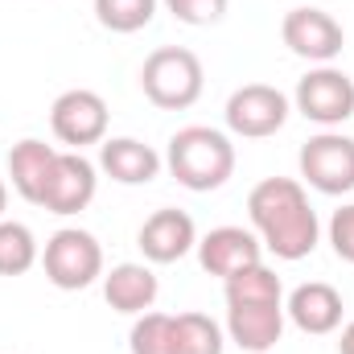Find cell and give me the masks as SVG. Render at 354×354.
Segmentation results:
<instances>
[{
  "label": "cell",
  "instance_id": "1",
  "mask_svg": "<svg viewBox=\"0 0 354 354\" xmlns=\"http://www.w3.org/2000/svg\"><path fill=\"white\" fill-rule=\"evenodd\" d=\"M248 214H252V231L276 260L297 264L313 256L322 239L317 210L309 206V194L297 177H264L248 194Z\"/></svg>",
  "mask_w": 354,
  "mask_h": 354
},
{
  "label": "cell",
  "instance_id": "2",
  "mask_svg": "<svg viewBox=\"0 0 354 354\" xmlns=\"http://www.w3.org/2000/svg\"><path fill=\"white\" fill-rule=\"evenodd\" d=\"M227 292V334L239 351L268 354L284 334V288L268 264H252L223 280Z\"/></svg>",
  "mask_w": 354,
  "mask_h": 354
},
{
  "label": "cell",
  "instance_id": "3",
  "mask_svg": "<svg viewBox=\"0 0 354 354\" xmlns=\"http://www.w3.org/2000/svg\"><path fill=\"white\" fill-rule=\"evenodd\" d=\"M165 165H169L177 185H185L194 194H210V189L227 185L235 174V145L218 128L189 124V128H177L169 136Z\"/></svg>",
  "mask_w": 354,
  "mask_h": 354
},
{
  "label": "cell",
  "instance_id": "4",
  "mask_svg": "<svg viewBox=\"0 0 354 354\" xmlns=\"http://www.w3.org/2000/svg\"><path fill=\"white\" fill-rule=\"evenodd\" d=\"M202 87H206L202 58L194 50H185V46H161L140 66V91L161 111H185V107H194L202 99Z\"/></svg>",
  "mask_w": 354,
  "mask_h": 354
},
{
  "label": "cell",
  "instance_id": "5",
  "mask_svg": "<svg viewBox=\"0 0 354 354\" xmlns=\"http://www.w3.org/2000/svg\"><path fill=\"white\" fill-rule=\"evenodd\" d=\"M41 268H46V280L54 288L79 292V288H91L103 276V248L83 227H62L46 239Z\"/></svg>",
  "mask_w": 354,
  "mask_h": 354
},
{
  "label": "cell",
  "instance_id": "6",
  "mask_svg": "<svg viewBox=\"0 0 354 354\" xmlns=\"http://www.w3.org/2000/svg\"><path fill=\"white\" fill-rule=\"evenodd\" d=\"M297 165H301V177L317 194H330V198L351 194L354 189V140L342 136V132H334V128H326V132H317V136H309L301 145Z\"/></svg>",
  "mask_w": 354,
  "mask_h": 354
},
{
  "label": "cell",
  "instance_id": "7",
  "mask_svg": "<svg viewBox=\"0 0 354 354\" xmlns=\"http://www.w3.org/2000/svg\"><path fill=\"white\" fill-rule=\"evenodd\" d=\"M107 120H111L107 99H103L99 91H87V87L62 91V95L54 99V107H50V128H54V136H58L66 149H75V153H83L87 145H103V140H107Z\"/></svg>",
  "mask_w": 354,
  "mask_h": 354
},
{
  "label": "cell",
  "instance_id": "8",
  "mask_svg": "<svg viewBox=\"0 0 354 354\" xmlns=\"http://www.w3.org/2000/svg\"><path fill=\"white\" fill-rule=\"evenodd\" d=\"M292 107L322 128H338L354 115V79L338 66H317L297 83Z\"/></svg>",
  "mask_w": 354,
  "mask_h": 354
},
{
  "label": "cell",
  "instance_id": "9",
  "mask_svg": "<svg viewBox=\"0 0 354 354\" xmlns=\"http://www.w3.org/2000/svg\"><path fill=\"white\" fill-rule=\"evenodd\" d=\"M288 111H292V103H288L284 91L268 87V83H248V87L231 91L223 115H227V128L235 136L264 140V136H276L288 124Z\"/></svg>",
  "mask_w": 354,
  "mask_h": 354
},
{
  "label": "cell",
  "instance_id": "10",
  "mask_svg": "<svg viewBox=\"0 0 354 354\" xmlns=\"http://www.w3.org/2000/svg\"><path fill=\"white\" fill-rule=\"evenodd\" d=\"M280 37H284V46H288L297 58L317 62V66H330V62L342 54V46H346L342 25H338L326 8H313V4L284 12V21H280Z\"/></svg>",
  "mask_w": 354,
  "mask_h": 354
},
{
  "label": "cell",
  "instance_id": "11",
  "mask_svg": "<svg viewBox=\"0 0 354 354\" xmlns=\"http://www.w3.org/2000/svg\"><path fill=\"white\" fill-rule=\"evenodd\" d=\"M95 189H99V169L83 153L66 149V153H58L54 174L46 181V194L37 206H46L50 214H79L95 202Z\"/></svg>",
  "mask_w": 354,
  "mask_h": 354
},
{
  "label": "cell",
  "instance_id": "12",
  "mask_svg": "<svg viewBox=\"0 0 354 354\" xmlns=\"http://www.w3.org/2000/svg\"><path fill=\"white\" fill-rule=\"evenodd\" d=\"M136 248L145 252L149 264H177L181 256H189L198 248V227H194V218L185 210L161 206L136 231Z\"/></svg>",
  "mask_w": 354,
  "mask_h": 354
},
{
  "label": "cell",
  "instance_id": "13",
  "mask_svg": "<svg viewBox=\"0 0 354 354\" xmlns=\"http://www.w3.org/2000/svg\"><path fill=\"white\" fill-rule=\"evenodd\" d=\"M198 264L210 276H235L252 264H264V243L248 227H214L198 239Z\"/></svg>",
  "mask_w": 354,
  "mask_h": 354
},
{
  "label": "cell",
  "instance_id": "14",
  "mask_svg": "<svg viewBox=\"0 0 354 354\" xmlns=\"http://www.w3.org/2000/svg\"><path fill=\"white\" fill-rule=\"evenodd\" d=\"M284 313H288V322H292L301 334L322 338V334H334V330L342 326L346 305H342V292H338L334 284H326V280H309V284H297V288L288 292Z\"/></svg>",
  "mask_w": 354,
  "mask_h": 354
},
{
  "label": "cell",
  "instance_id": "15",
  "mask_svg": "<svg viewBox=\"0 0 354 354\" xmlns=\"http://www.w3.org/2000/svg\"><path fill=\"white\" fill-rule=\"evenodd\" d=\"M161 165H165V157L136 136H111L99 145V169L120 185H149L161 174Z\"/></svg>",
  "mask_w": 354,
  "mask_h": 354
},
{
  "label": "cell",
  "instance_id": "16",
  "mask_svg": "<svg viewBox=\"0 0 354 354\" xmlns=\"http://www.w3.org/2000/svg\"><path fill=\"white\" fill-rule=\"evenodd\" d=\"M157 292H161V284H157V272L149 264H115L111 272H103V301L115 313L140 317L153 309Z\"/></svg>",
  "mask_w": 354,
  "mask_h": 354
},
{
  "label": "cell",
  "instance_id": "17",
  "mask_svg": "<svg viewBox=\"0 0 354 354\" xmlns=\"http://www.w3.org/2000/svg\"><path fill=\"white\" fill-rule=\"evenodd\" d=\"M54 161H58V149L54 145H46V140H21V145H12V153H8V177H12V189L25 198V202H41V194H46V181L54 174Z\"/></svg>",
  "mask_w": 354,
  "mask_h": 354
},
{
  "label": "cell",
  "instance_id": "18",
  "mask_svg": "<svg viewBox=\"0 0 354 354\" xmlns=\"http://www.w3.org/2000/svg\"><path fill=\"white\" fill-rule=\"evenodd\" d=\"M41 260L37 239L25 223L0 218V276H25L29 268Z\"/></svg>",
  "mask_w": 354,
  "mask_h": 354
},
{
  "label": "cell",
  "instance_id": "19",
  "mask_svg": "<svg viewBox=\"0 0 354 354\" xmlns=\"http://www.w3.org/2000/svg\"><path fill=\"white\" fill-rule=\"evenodd\" d=\"M177 317V354H223L227 351V338H223V326L206 313H174Z\"/></svg>",
  "mask_w": 354,
  "mask_h": 354
},
{
  "label": "cell",
  "instance_id": "20",
  "mask_svg": "<svg viewBox=\"0 0 354 354\" xmlns=\"http://www.w3.org/2000/svg\"><path fill=\"white\" fill-rule=\"evenodd\" d=\"M132 354H177V317L174 313H140L128 334Z\"/></svg>",
  "mask_w": 354,
  "mask_h": 354
},
{
  "label": "cell",
  "instance_id": "21",
  "mask_svg": "<svg viewBox=\"0 0 354 354\" xmlns=\"http://www.w3.org/2000/svg\"><path fill=\"white\" fill-rule=\"evenodd\" d=\"M95 17L111 33H140L157 17V0H95Z\"/></svg>",
  "mask_w": 354,
  "mask_h": 354
},
{
  "label": "cell",
  "instance_id": "22",
  "mask_svg": "<svg viewBox=\"0 0 354 354\" xmlns=\"http://www.w3.org/2000/svg\"><path fill=\"white\" fill-rule=\"evenodd\" d=\"M169 12H174V21L181 25H214V21H223L227 17V4L231 0H161Z\"/></svg>",
  "mask_w": 354,
  "mask_h": 354
},
{
  "label": "cell",
  "instance_id": "23",
  "mask_svg": "<svg viewBox=\"0 0 354 354\" xmlns=\"http://www.w3.org/2000/svg\"><path fill=\"white\" fill-rule=\"evenodd\" d=\"M330 243H334L338 260L354 264V202L342 206V210H334V218H330Z\"/></svg>",
  "mask_w": 354,
  "mask_h": 354
},
{
  "label": "cell",
  "instance_id": "24",
  "mask_svg": "<svg viewBox=\"0 0 354 354\" xmlns=\"http://www.w3.org/2000/svg\"><path fill=\"white\" fill-rule=\"evenodd\" d=\"M338 354H354V322L342 326V338H338Z\"/></svg>",
  "mask_w": 354,
  "mask_h": 354
},
{
  "label": "cell",
  "instance_id": "25",
  "mask_svg": "<svg viewBox=\"0 0 354 354\" xmlns=\"http://www.w3.org/2000/svg\"><path fill=\"white\" fill-rule=\"evenodd\" d=\"M4 206H8V185H4V177H0V218H4Z\"/></svg>",
  "mask_w": 354,
  "mask_h": 354
}]
</instances>
